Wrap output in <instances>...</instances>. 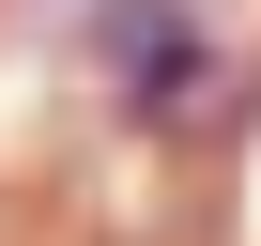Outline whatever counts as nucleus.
I'll use <instances>...</instances> for the list:
<instances>
[{"mask_svg":"<svg viewBox=\"0 0 261 246\" xmlns=\"http://www.w3.org/2000/svg\"><path fill=\"white\" fill-rule=\"evenodd\" d=\"M92 62L123 77V108L185 123V108L215 92V16H92Z\"/></svg>","mask_w":261,"mask_h":246,"instance_id":"nucleus-1","label":"nucleus"}]
</instances>
